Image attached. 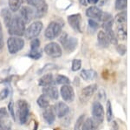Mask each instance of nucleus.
<instances>
[{
    "instance_id": "nucleus-1",
    "label": "nucleus",
    "mask_w": 130,
    "mask_h": 130,
    "mask_svg": "<svg viewBox=\"0 0 130 130\" xmlns=\"http://www.w3.org/2000/svg\"><path fill=\"white\" fill-rule=\"evenodd\" d=\"M8 33L11 36L21 37L25 33V23L20 17L12 18L11 22L8 26Z\"/></svg>"
},
{
    "instance_id": "nucleus-2",
    "label": "nucleus",
    "mask_w": 130,
    "mask_h": 130,
    "mask_svg": "<svg viewBox=\"0 0 130 130\" xmlns=\"http://www.w3.org/2000/svg\"><path fill=\"white\" fill-rule=\"evenodd\" d=\"M17 114L20 124H25L30 115V105L24 100H19L17 102Z\"/></svg>"
},
{
    "instance_id": "nucleus-3",
    "label": "nucleus",
    "mask_w": 130,
    "mask_h": 130,
    "mask_svg": "<svg viewBox=\"0 0 130 130\" xmlns=\"http://www.w3.org/2000/svg\"><path fill=\"white\" fill-rule=\"evenodd\" d=\"M24 40L20 37L11 36L7 40L8 51L10 54H15L24 48Z\"/></svg>"
},
{
    "instance_id": "nucleus-4",
    "label": "nucleus",
    "mask_w": 130,
    "mask_h": 130,
    "mask_svg": "<svg viewBox=\"0 0 130 130\" xmlns=\"http://www.w3.org/2000/svg\"><path fill=\"white\" fill-rule=\"evenodd\" d=\"M62 24H60L59 22H56V21H53V22H50V25L47 26L44 32L45 37L48 39H53L59 36L62 32Z\"/></svg>"
},
{
    "instance_id": "nucleus-5",
    "label": "nucleus",
    "mask_w": 130,
    "mask_h": 130,
    "mask_svg": "<svg viewBox=\"0 0 130 130\" xmlns=\"http://www.w3.org/2000/svg\"><path fill=\"white\" fill-rule=\"evenodd\" d=\"M59 41L62 45V46L65 48V50L68 52H73L76 48L78 41L74 37H70L66 32H63L60 37Z\"/></svg>"
},
{
    "instance_id": "nucleus-6",
    "label": "nucleus",
    "mask_w": 130,
    "mask_h": 130,
    "mask_svg": "<svg viewBox=\"0 0 130 130\" xmlns=\"http://www.w3.org/2000/svg\"><path fill=\"white\" fill-rule=\"evenodd\" d=\"M42 29H43V23L41 21H35L30 25L27 30H25V36L27 39H36L40 34Z\"/></svg>"
},
{
    "instance_id": "nucleus-7",
    "label": "nucleus",
    "mask_w": 130,
    "mask_h": 130,
    "mask_svg": "<svg viewBox=\"0 0 130 130\" xmlns=\"http://www.w3.org/2000/svg\"><path fill=\"white\" fill-rule=\"evenodd\" d=\"M92 116L94 121L96 123H102L104 120V108L99 101L94 102L92 105Z\"/></svg>"
},
{
    "instance_id": "nucleus-8",
    "label": "nucleus",
    "mask_w": 130,
    "mask_h": 130,
    "mask_svg": "<svg viewBox=\"0 0 130 130\" xmlns=\"http://www.w3.org/2000/svg\"><path fill=\"white\" fill-rule=\"evenodd\" d=\"M44 52L48 56H50V57L56 58L62 56V50L57 43H56V42H50V43L45 45Z\"/></svg>"
},
{
    "instance_id": "nucleus-9",
    "label": "nucleus",
    "mask_w": 130,
    "mask_h": 130,
    "mask_svg": "<svg viewBox=\"0 0 130 130\" xmlns=\"http://www.w3.org/2000/svg\"><path fill=\"white\" fill-rule=\"evenodd\" d=\"M97 90V85L96 84H91L89 86H87L81 91L80 93V100L83 103H86L91 99L92 96L95 94Z\"/></svg>"
},
{
    "instance_id": "nucleus-10",
    "label": "nucleus",
    "mask_w": 130,
    "mask_h": 130,
    "mask_svg": "<svg viewBox=\"0 0 130 130\" xmlns=\"http://www.w3.org/2000/svg\"><path fill=\"white\" fill-rule=\"evenodd\" d=\"M60 93L62 98L64 100V101L71 102L75 99V92L74 89L70 85H63L61 87Z\"/></svg>"
},
{
    "instance_id": "nucleus-11",
    "label": "nucleus",
    "mask_w": 130,
    "mask_h": 130,
    "mask_svg": "<svg viewBox=\"0 0 130 130\" xmlns=\"http://www.w3.org/2000/svg\"><path fill=\"white\" fill-rule=\"evenodd\" d=\"M103 14L104 12L98 7H95V6H91V7L88 8V10H86V15L90 18V19L94 20L102 21V18H103Z\"/></svg>"
},
{
    "instance_id": "nucleus-12",
    "label": "nucleus",
    "mask_w": 130,
    "mask_h": 130,
    "mask_svg": "<svg viewBox=\"0 0 130 130\" xmlns=\"http://www.w3.org/2000/svg\"><path fill=\"white\" fill-rule=\"evenodd\" d=\"M54 111L58 118H63L70 112V108L64 102H58L54 106Z\"/></svg>"
},
{
    "instance_id": "nucleus-13",
    "label": "nucleus",
    "mask_w": 130,
    "mask_h": 130,
    "mask_svg": "<svg viewBox=\"0 0 130 130\" xmlns=\"http://www.w3.org/2000/svg\"><path fill=\"white\" fill-rule=\"evenodd\" d=\"M11 123L9 120V113L5 108H0V129L10 128Z\"/></svg>"
},
{
    "instance_id": "nucleus-14",
    "label": "nucleus",
    "mask_w": 130,
    "mask_h": 130,
    "mask_svg": "<svg viewBox=\"0 0 130 130\" xmlns=\"http://www.w3.org/2000/svg\"><path fill=\"white\" fill-rule=\"evenodd\" d=\"M68 22L70 26L74 29L75 31H77L81 32V22H82V17L80 14H73L68 17Z\"/></svg>"
},
{
    "instance_id": "nucleus-15",
    "label": "nucleus",
    "mask_w": 130,
    "mask_h": 130,
    "mask_svg": "<svg viewBox=\"0 0 130 130\" xmlns=\"http://www.w3.org/2000/svg\"><path fill=\"white\" fill-rule=\"evenodd\" d=\"M20 16L23 21L25 24H27V23H30V21L34 18V11L29 6H23L20 10Z\"/></svg>"
},
{
    "instance_id": "nucleus-16",
    "label": "nucleus",
    "mask_w": 130,
    "mask_h": 130,
    "mask_svg": "<svg viewBox=\"0 0 130 130\" xmlns=\"http://www.w3.org/2000/svg\"><path fill=\"white\" fill-rule=\"evenodd\" d=\"M43 93L45 96H47L49 99L56 100L59 98V92L58 89L54 86H50V87H46L43 88Z\"/></svg>"
},
{
    "instance_id": "nucleus-17",
    "label": "nucleus",
    "mask_w": 130,
    "mask_h": 130,
    "mask_svg": "<svg viewBox=\"0 0 130 130\" xmlns=\"http://www.w3.org/2000/svg\"><path fill=\"white\" fill-rule=\"evenodd\" d=\"M43 117L48 124H53L54 121L56 120V114H55V111H54V108H46L43 114Z\"/></svg>"
},
{
    "instance_id": "nucleus-18",
    "label": "nucleus",
    "mask_w": 130,
    "mask_h": 130,
    "mask_svg": "<svg viewBox=\"0 0 130 130\" xmlns=\"http://www.w3.org/2000/svg\"><path fill=\"white\" fill-rule=\"evenodd\" d=\"M36 11H34V17L37 18H43L48 11V5L45 2H43L40 5L36 6Z\"/></svg>"
},
{
    "instance_id": "nucleus-19",
    "label": "nucleus",
    "mask_w": 130,
    "mask_h": 130,
    "mask_svg": "<svg viewBox=\"0 0 130 130\" xmlns=\"http://www.w3.org/2000/svg\"><path fill=\"white\" fill-rule=\"evenodd\" d=\"M80 75L84 80H93L96 78L97 73L92 69H83L81 72Z\"/></svg>"
},
{
    "instance_id": "nucleus-20",
    "label": "nucleus",
    "mask_w": 130,
    "mask_h": 130,
    "mask_svg": "<svg viewBox=\"0 0 130 130\" xmlns=\"http://www.w3.org/2000/svg\"><path fill=\"white\" fill-rule=\"evenodd\" d=\"M53 82H54L53 75L50 74V73H48V74L43 75V77L40 78V79H39V86L43 87H50V86H52Z\"/></svg>"
},
{
    "instance_id": "nucleus-21",
    "label": "nucleus",
    "mask_w": 130,
    "mask_h": 130,
    "mask_svg": "<svg viewBox=\"0 0 130 130\" xmlns=\"http://www.w3.org/2000/svg\"><path fill=\"white\" fill-rule=\"evenodd\" d=\"M97 39H98V43L102 47H108L109 45L110 42L108 39V36L103 31H100L97 34Z\"/></svg>"
},
{
    "instance_id": "nucleus-22",
    "label": "nucleus",
    "mask_w": 130,
    "mask_h": 130,
    "mask_svg": "<svg viewBox=\"0 0 130 130\" xmlns=\"http://www.w3.org/2000/svg\"><path fill=\"white\" fill-rule=\"evenodd\" d=\"M1 16L4 19L5 25L8 27L9 26V25L10 24V22H11V19H12L11 13H10L9 9H8V8H4V9L1 10Z\"/></svg>"
},
{
    "instance_id": "nucleus-23",
    "label": "nucleus",
    "mask_w": 130,
    "mask_h": 130,
    "mask_svg": "<svg viewBox=\"0 0 130 130\" xmlns=\"http://www.w3.org/2000/svg\"><path fill=\"white\" fill-rule=\"evenodd\" d=\"M117 35L119 39L121 40H126L127 39V28H126V24L117 25Z\"/></svg>"
},
{
    "instance_id": "nucleus-24",
    "label": "nucleus",
    "mask_w": 130,
    "mask_h": 130,
    "mask_svg": "<svg viewBox=\"0 0 130 130\" xmlns=\"http://www.w3.org/2000/svg\"><path fill=\"white\" fill-rule=\"evenodd\" d=\"M95 121L92 120L91 118H88L84 121L81 130H95Z\"/></svg>"
},
{
    "instance_id": "nucleus-25",
    "label": "nucleus",
    "mask_w": 130,
    "mask_h": 130,
    "mask_svg": "<svg viewBox=\"0 0 130 130\" xmlns=\"http://www.w3.org/2000/svg\"><path fill=\"white\" fill-rule=\"evenodd\" d=\"M23 0H9V7L11 11H18L22 6Z\"/></svg>"
},
{
    "instance_id": "nucleus-26",
    "label": "nucleus",
    "mask_w": 130,
    "mask_h": 130,
    "mask_svg": "<svg viewBox=\"0 0 130 130\" xmlns=\"http://www.w3.org/2000/svg\"><path fill=\"white\" fill-rule=\"evenodd\" d=\"M37 104H38V106L40 107V108H47L48 107L50 106L49 98H48L47 96H45L44 94L41 95L40 97L37 99Z\"/></svg>"
},
{
    "instance_id": "nucleus-27",
    "label": "nucleus",
    "mask_w": 130,
    "mask_h": 130,
    "mask_svg": "<svg viewBox=\"0 0 130 130\" xmlns=\"http://www.w3.org/2000/svg\"><path fill=\"white\" fill-rule=\"evenodd\" d=\"M115 22L117 25H122L126 24L127 22V12L125 10H122L120 13H118L115 16Z\"/></svg>"
},
{
    "instance_id": "nucleus-28",
    "label": "nucleus",
    "mask_w": 130,
    "mask_h": 130,
    "mask_svg": "<svg viewBox=\"0 0 130 130\" xmlns=\"http://www.w3.org/2000/svg\"><path fill=\"white\" fill-rule=\"evenodd\" d=\"M56 83L59 84V85H69L70 83V80L68 77L64 76V75H57L56 78Z\"/></svg>"
},
{
    "instance_id": "nucleus-29",
    "label": "nucleus",
    "mask_w": 130,
    "mask_h": 130,
    "mask_svg": "<svg viewBox=\"0 0 130 130\" xmlns=\"http://www.w3.org/2000/svg\"><path fill=\"white\" fill-rule=\"evenodd\" d=\"M106 117L108 121H111L113 120V110H112V105L109 100L107 101L106 106Z\"/></svg>"
},
{
    "instance_id": "nucleus-30",
    "label": "nucleus",
    "mask_w": 130,
    "mask_h": 130,
    "mask_svg": "<svg viewBox=\"0 0 130 130\" xmlns=\"http://www.w3.org/2000/svg\"><path fill=\"white\" fill-rule=\"evenodd\" d=\"M127 0H115V8L118 10H123L127 7Z\"/></svg>"
},
{
    "instance_id": "nucleus-31",
    "label": "nucleus",
    "mask_w": 130,
    "mask_h": 130,
    "mask_svg": "<svg viewBox=\"0 0 130 130\" xmlns=\"http://www.w3.org/2000/svg\"><path fill=\"white\" fill-rule=\"evenodd\" d=\"M42 56V52L39 49L37 50H30V53L28 54V57H30L33 60H38Z\"/></svg>"
},
{
    "instance_id": "nucleus-32",
    "label": "nucleus",
    "mask_w": 130,
    "mask_h": 130,
    "mask_svg": "<svg viewBox=\"0 0 130 130\" xmlns=\"http://www.w3.org/2000/svg\"><path fill=\"white\" fill-rule=\"evenodd\" d=\"M85 121V115L84 114H82L78 119H77L76 122L75 124V127H74V130H81L82 128V126H83V122Z\"/></svg>"
},
{
    "instance_id": "nucleus-33",
    "label": "nucleus",
    "mask_w": 130,
    "mask_h": 130,
    "mask_svg": "<svg viewBox=\"0 0 130 130\" xmlns=\"http://www.w3.org/2000/svg\"><path fill=\"white\" fill-rule=\"evenodd\" d=\"M82 67V61L81 60H74L72 61V66H71V69H72L73 72H76V71L80 70Z\"/></svg>"
},
{
    "instance_id": "nucleus-34",
    "label": "nucleus",
    "mask_w": 130,
    "mask_h": 130,
    "mask_svg": "<svg viewBox=\"0 0 130 130\" xmlns=\"http://www.w3.org/2000/svg\"><path fill=\"white\" fill-rule=\"evenodd\" d=\"M8 111H9V114L12 117V119L15 121L16 117H15V112H14V103L12 100H10L9 104H8Z\"/></svg>"
},
{
    "instance_id": "nucleus-35",
    "label": "nucleus",
    "mask_w": 130,
    "mask_h": 130,
    "mask_svg": "<svg viewBox=\"0 0 130 130\" xmlns=\"http://www.w3.org/2000/svg\"><path fill=\"white\" fill-rule=\"evenodd\" d=\"M40 47V41L37 39H34L31 40L30 43V50H37Z\"/></svg>"
},
{
    "instance_id": "nucleus-36",
    "label": "nucleus",
    "mask_w": 130,
    "mask_h": 130,
    "mask_svg": "<svg viewBox=\"0 0 130 130\" xmlns=\"http://www.w3.org/2000/svg\"><path fill=\"white\" fill-rule=\"evenodd\" d=\"M89 28L92 29L93 31H95L96 29L99 27V25H98V23L96 22L95 20H94V19H89Z\"/></svg>"
},
{
    "instance_id": "nucleus-37",
    "label": "nucleus",
    "mask_w": 130,
    "mask_h": 130,
    "mask_svg": "<svg viewBox=\"0 0 130 130\" xmlns=\"http://www.w3.org/2000/svg\"><path fill=\"white\" fill-rule=\"evenodd\" d=\"M9 93L10 92L8 88H5L2 90V91L0 92V100L6 99V98L8 97V95H9Z\"/></svg>"
},
{
    "instance_id": "nucleus-38",
    "label": "nucleus",
    "mask_w": 130,
    "mask_h": 130,
    "mask_svg": "<svg viewBox=\"0 0 130 130\" xmlns=\"http://www.w3.org/2000/svg\"><path fill=\"white\" fill-rule=\"evenodd\" d=\"M117 51H118V52L120 54H121V55H124V54L126 53V51H127V49H126V46L123 45H120L117 46Z\"/></svg>"
},
{
    "instance_id": "nucleus-39",
    "label": "nucleus",
    "mask_w": 130,
    "mask_h": 130,
    "mask_svg": "<svg viewBox=\"0 0 130 130\" xmlns=\"http://www.w3.org/2000/svg\"><path fill=\"white\" fill-rule=\"evenodd\" d=\"M53 66H56L55 65H52V64H48V65H46V66H44L43 68H42L40 71L38 72V73H43V72H45V71H47V70H50V69H51Z\"/></svg>"
},
{
    "instance_id": "nucleus-40",
    "label": "nucleus",
    "mask_w": 130,
    "mask_h": 130,
    "mask_svg": "<svg viewBox=\"0 0 130 130\" xmlns=\"http://www.w3.org/2000/svg\"><path fill=\"white\" fill-rule=\"evenodd\" d=\"M4 45V41H3V32H2V28L0 26V50L3 48Z\"/></svg>"
},
{
    "instance_id": "nucleus-41",
    "label": "nucleus",
    "mask_w": 130,
    "mask_h": 130,
    "mask_svg": "<svg viewBox=\"0 0 130 130\" xmlns=\"http://www.w3.org/2000/svg\"><path fill=\"white\" fill-rule=\"evenodd\" d=\"M98 1H99V0H87V2L89 4H90V5H95V4L98 3Z\"/></svg>"
},
{
    "instance_id": "nucleus-42",
    "label": "nucleus",
    "mask_w": 130,
    "mask_h": 130,
    "mask_svg": "<svg viewBox=\"0 0 130 130\" xmlns=\"http://www.w3.org/2000/svg\"><path fill=\"white\" fill-rule=\"evenodd\" d=\"M78 1H79V3H80L81 5H83V6H86V5H87V4H88L87 0H78Z\"/></svg>"
},
{
    "instance_id": "nucleus-43",
    "label": "nucleus",
    "mask_w": 130,
    "mask_h": 130,
    "mask_svg": "<svg viewBox=\"0 0 130 130\" xmlns=\"http://www.w3.org/2000/svg\"><path fill=\"white\" fill-rule=\"evenodd\" d=\"M0 130H10V128H5V129H0Z\"/></svg>"
}]
</instances>
